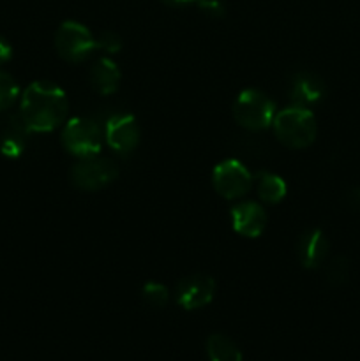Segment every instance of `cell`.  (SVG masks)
<instances>
[{"label": "cell", "mask_w": 360, "mask_h": 361, "mask_svg": "<svg viewBox=\"0 0 360 361\" xmlns=\"http://www.w3.org/2000/svg\"><path fill=\"white\" fill-rule=\"evenodd\" d=\"M69 111L66 92L49 81H34L21 95L20 116L30 133H52Z\"/></svg>", "instance_id": "cell-1"}, {"label": "cell", "mask_w": 360, "mask_h": 361, "mask_svg": "<svg viewBox=\"0 0 360 361\" xmlns=\"http://www.w3.org/2000/svg\"><path fill=\"white\" fill-rule=\"evenodd\" d=\"M275 137L281 141L284 147L292 150H302L311 147L316 140L318 126L313 111L300 106H289L275 115L274 122Z\"/></svg>", "instance_id": "cell-2"}, {"label": "cell", "mask_w": 360, "mask_h": 361, "mask_svg": "<svg viewBox=\"0 0 360 361\" xmlns=\"http://www.w3.org/2000/svg\"><path fill=\"white\" fill-rule=\"evenodd\" d=\"M277 111H275L274 101L256 88L242 90L233 102V118L242 129L251 130V133L268 129Z\"/></svg>", "instance_id": "cell-3"}, {"label": "cell", "mask_w": 360, "mask_h": 361, "mask_svg": "<svg viewBox=\"0 0 360 361\" xmlns=\"http://www.w3.org/2000/svg\"><path fill=\"white\" fill-rule=\"evenodd\" d=\"M60 140H62V147L71 155L85 159L99 155L104 134L94 120L87 118V116H76L64 126Z\"/></svg>", "instance_id": "cell-4"}, {"label": "cell", "mask_w": 360, "mask_h": 361, "mask_svg": "<svg viewBox=\"0 0 360 361\" xmlns=\"http://www.w3.org/2000/svg\"><path fill=\"white\" fill-rule=\"evenodd\" d=\"M69 176L71 183L76 189L85 190V192H94V190H101L115 182L116 176H119V168L112 159L92 155V157L80 159L71 168Z\"/></svg>", "instance_id": "cell-5"}, {"label": "cell", "mask_w": 360, "mask_h": 361, "mask_svg": "<svg viewBox=\"0 0 360 361\" xmlns=\"http://www.w3.org/2000/svg\"><path fill=\"white\" fill-rule=\"evenodd\" d=\"M55 49L60 59L78 63L87 60L97 49V39L85 25L64 21L55 34Z\"/></svg>", "instance_id": "cell-6"}, {"label": "cell", "mask_w": 360, "mask_h": 361, "mask_svg": "<svg viewBox=\"0 0 360 361\" xmlns=\"http://www.w3.org/2000/svg\"><path fill=\"white\" fill-rule=\"evenodd\" d=\"M212 185L219 196L235 201L249 192L253 187V175L240 161L226 159L212 171Z\"/></svg>", "instance_id": "cell-7"}, {"label": "cell", "mask_w": 360, "mask_h": 361, "mask_svg": "<svg viewBox=\"0 0 360 361\" xmlns=\"http://www.w3.org/2000/svg\"><path fill=\"white\" fill-rule=\"evenodd\" d=\"M104 140L116 154H131L140 145V126L131 113H115L104 123Z\"/></svg>", "instance_id": "cell-8"}, {"label": "cell", "mask_w": 360, "mask_h": 361, "mask_svg": "<svg viewBox=\"0 0 360 361\" xmlns=\"http://www.w3.org/2000/svg\"><path fill=\"white\" fill-rule=\"evenodd\" d=\"M215 281L208 275H189L176 286V303L184 310H198L207 307L214 300Z\"/></svg>", "instance_id": "cell-9"}, {"label": "cell", "mask_w": 360, "mask_h": 361, "mask_svg": "<svg viewBox=\"0 0 360 361\" xmlns=\"http://www.w3.org/2000/svg\"><path fill=\"white\" fill-rule=\"evenodd\" d=\"M233 231L246 238H258L267 228V214L263 207L254 201H244L235 204L229 212Z\"/></svg>", "instance_id": "cell-10"}, {"label": "cell", "mask_w": 360, "mask_h": 361, "mask_svg": "<svg viewBox=\"0 0 360 361\" xmlns=\"http://www.w3.org/2000/svg\"><path fill=\"white\" fill-rule=\"evenodd\" d=\"M328 249H330V243H328L327 236L321 229H307L296 243V257H299V263L302 264V268L316 270L323 264Z\"/></svg>", "instance_id": "cell-11"}, {"label": "cell", "mask_w": 360, "mask_h": 361, "mask_svg": "<svg viewBox=\"0 0 360 361\" xmlns=\"http://www.w3.org/2000/svg\"><path fill=\"white\" fill-rule=\"evenodd\" d=\"M289 101L292 106H300V108H307L309 106L318 104L325 95V83L320 76L314 73H296L293 76L292 83H289Z\"/></svg>", "instance_id": "cell-12"}, {"label": "cell", "mask_w": 360, "mask_h": 361, "mask_svg": "<svg viewBox=\"0 0 360 361\" xmlns=\"http://www.w3.org/2000/svg\"><path fill=\"white\" fill-rule=\"evenodd\" d=\"M120 78H122L120 69L108 56H101V59L95 60L90 73H88L92 88L101 95L115 94L120 87Z\"/></svg>", "instance_id": "cell-13"}, {"label": "cell", "mask_w": 360, "mask_h": 361, "mask_svg": "<svg viewBox=\"0 0 360 361\" xmlns=\"http://www.w3.org/2000/svg\"><path fill=\"white\" fill-rule=\"evenodd\" d=\"M28 134H30V130L25 126L20 113L11 116L9 123H7L2 136H0V152L6 157H18V155H21V152L27 147Z\"/></svg>", "instance_id": "cell-14"}, {"label": "cell", "mask_w": 360, "mask_h": 361, "mask_svg": "<svg viewBox=\"0 0 360 361\" xmlns=\"http://www.w3.org/2000/svg\"><path fill=\"white\" fill-rule=\"evenodd\" d=\"M208 361H244L242 351L229 337L222 334L208 335L205 341Z\"/></svg>", "instance_id": "cell-15"}, {"label": "cell", "mask_w": 360, "mask_h": 361, "mask_svg": "<svg viewBox=\"0 0 360 361\" xmlns=\"http://www.w3.org/2000/svg\"><path fill=\"white\" fill-rule=\"evenodd\" d=\"M258 197L267 204L281 203L288 192V185L284 180L274 173H260L258 175Z\"/></svg>", "instance_id": "cell-16"}, {"label": "cell", "mask_w": 360, "mask_h": 361, "mask_svg": "<svg viewBox=\"0 0 360 361\" xmlns=\"http://www.w3.org/2000/svg\"><path fill=\"white\" fill-rule=\"evenodd\" d=\"M349 277V261L348 257L337 256L327 264L325 268V279L332 288H339V286L346 284Z\"/></svg>", "instance_id": "cell-17"}, {"label": "cell", "mask_w": 360, "mask_h": 361, "mask_svg": "<svg viewBox=\"0 0 360 361\" xmlns=\"http://www.w3.org/2000/svg\"><path fill=\"white\" fill-rule=\"evenodd\" d=\"M141 298L152 309H162V307L168 303L169 293L168 288L159 282H147V284L141 288Z\"/></svg>", "instance_id": "cell-18"}, {"label": "cell", "mask_w": 360, "mask_h": 361, "mask_svg": "<svg viewBox=\"0 0 360 361\" xmlns=\"http://www.w3.org/2000/svg\"><path fill=\"white\" fill-rule=\"evenodd\" d=\"M18 95H20V88H18L16 81L7 73L0 71V111L9 109L16 102Z\"/></svg>", "instance_id": "cell-19"}, {"label": "cell", "mask_w": 360, "mask_h": 361, "mask_svg": "<svg viewBox=\"0 0 360 361\" xmlns=\"http://www.w3.org/2000/svg\"><path fill=\"white\" fill-rule=\"evenodd\" d=\"M97 49H102L108 55H115L122 49V39L115 32H102L97 37Z\"/></svg>", "instance_id": "cell-20"}, {"label": "cell", "mask_w": 360, "mask_h": 361, "mask_svg": "<svg viewBox=\"0 0 360 361\" xmlns=\"http://www.w3.org/2000/svg\"><path fill=\"white\" fill-rule=\"evenodd\" d=\"M196 6H198V9H200L201 13L205 14V16L214 18V20H217V18H222V16H224V13H226L224 4H222L221 0H200Z\"/></svg>", "instance_id": "cell-21"}, {"label": "cell", "mask_w": 360, "mask_h": 361, "mask_svg": "<svg viewBox=\"0 0 360 361\" xmlns=\"http://www.w3.org/2000/svg\"><path fill=\"white\" fill-rule=\"evenodd\" d=\"M346 204L349 208H360V187H353L346 194Z\"/></svg>", "instance_id": "cell-22"}, {"label": "cell", "mask_w": 360, "mask_h": 361, "mask_svg": "<svg viewBox=\"0 0 360 361\" xmlns=\"http://www.w3.org/2000/svg\"><path fill=\"white\" fill-rule=\"evenodd\" d=\"M11 56H13V48H11L9 42L0 35V63H6Z\"/></svg>", "instance_id": "cell-23"}, {"label": "cell", "mask_w": 360, "mask_h": 361, "mask_svg": "<svg viewBox=\"0 0 360 361\" xmlns=\"http://www.w3.org/2000/svg\"><path fill=\"white\" fill-rule=\"evenodd\" d=\"M162 4H166L168 7H189L196 6L200 0H161Z\"/></svg>", "instance_id": "cell-24"}]
</instances>
